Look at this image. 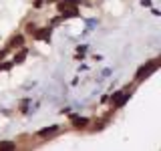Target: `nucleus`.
I'll use <instances>...</instances> for the list:
<instances>
[{
  "label": "nucleus",
  "mask_w": 161,
  "mask_h": 151,
  "mask_svg": "<svg viewBox=\"0 0 161 151\" xmlns=\"http://www.w3.org/2000/svg\"><path fill=\"white\" fill-rule=\"evenodd\" d=\"M159 64H161V60H159V59L149 60L147 64H141V67L137 69V73H135V81H137V83H141L143 79H147L151 73H155V70L159 69Z\"/></svg>",
  "instance_id": "f257e3e1"
},
{
  "label": "nucleus",
  "mask_w": 161,
  "mask_h": 151,
  "mask_svg": "<svg viewBox=\"0 0 161 151\" xmlns=\"http://www.w3.org/2000/svg\"><path fill=\"white\" fill-rule=\"evenodd\" d=\"M50 34H53V26H40L32 32V36H34V40H47L48 42Z\"/></svg>",
  "instance_id": "f03ea898"
},
{
  "label": "nucleus",
  "mask_w": 161,
  "mask_h": 151,
  "mask_svg": "<svg viewBox=\"0 0 161 151\" xmlns=\"http://www.w3.org/2000/svg\"><path fill=\"white\" fill-rule=\"evenodd\" d=\"M22 44H24V36L22 34H14L12 38L8 40V50H16V48H22Z\"/></svg>",
  "instance_id": "7ed1b4c3"
},
{
  "label": "nucleus",
  "mask_w": 161,
  "mask_h": 151,
  "mask_svg": "<svg viewBox=\"0 0 161 151\" xmlns=\"http://www.w3.org/2000/svg\"><path fill=\"white\" fill-rule=\"evenodd\" d=\"M70 121H73V127H77V129H85L91 123L89 117H79V115H70Z\"/></svg>",
  "instance_id": "20e7f679"
},
{
  "label": "nucleus",
  "mask_w": 161,
  "mask_h": 151,
  "mask_svg": "<svg viewBox=\"0 0 161 151\" xmlns=\"http://www.w3.org/2000/svg\"><path fill=\"white\" fill-rule=\"evenodd\" d=\"M57 131H58L57 125H50V127H42V129H40L36 135H38V137H42V139H50L54 133H57Z\"/></svg>",
  "instance_id": "39448f33"
},
{
  "label": "nucleus",
  "mask_w": 161,
  "mask_h": 151,
  "mask_svg": "<svg viewBox=\"0 0 161 151\" xmlns=\"http://www.w3.org/2000/svg\"><path fill=\"white\" fill-rule=\"evenodd\" d=\"M26 54H28V50H26V48H20L18 53H14V59H12V63H14V64H20V63H24Z\"/></svg>",
  "instance_id": "423d86ee"
},
{
  "label": "nucleus",
  "mask_w": 161,
  "mask_h": 151,
  "mask_svg": "<svg viewBox=\"0 0 161 151\" xmlns=\"http://www.w3.org/2000/svg\"><path fill=\"white\" fill-rule=\"evenodd\" d=\"M0 149H16L14 141H0Z\"/></svg>",
  "instance_id": "0eeeda50"
},
{
  "label": "nucleus",
  "mask_w": 161,
  "mask_h": 151,
  "mask_svg": "<svg viewBox=\"0 0 161 151\" xmlns=\"http://www.w3.org/2000/svg\"><path fill=\"white\" fill-rule=\"evenodd\" d=\"M36 28H38V26H36L34 22H28V24H26V32H28V34H32V32H34Z\"/></svg>",
  "instance_id": "6e6552de"
},
{
  "label": "nucleus",
  "mask_w": 161,
  "mask_h": 151,
  "mask_svg": "<svg viewBox=\"0 0 161 151\" xmlns=\"http://www.w3.org/2000/svg\"><path fill=\"white\" fill-rule=\"evenodd\" d=\"M42 2H44V0H34V8H40V6H42Z\"/></svg>",
  "instance_id": "1a4fd4ad"
},
{
  "label": "nucleus",
  "mask_w": 161,
  "mask_h": 151,
  "mask_svg": "<svg viewBox=\"0 0 161 151\" xmlns=\"http://www.w3.org/2000/svg\"><path fill=\"white\" fill-rule=\"evenodd\" d=\"M141 6H151V0H141Z\"/></svg>",
  "instance_id": "9d476101"
},
{
  "label": "nucleus",
  "mask_w": 161,
  "mask_h": 151,
  "mask_svg": "<svg viewBox=\"0 0 161 151\" xmlns=\"http://www.w3.org/2000/svg\"><path fill=\"white\" fill-rule=\"evenodd\" d=\"M77 50H79V53H85V50H87V44H80Z\"/></svg>",
  "instance_id": "9b49d317"
},
{
  "label": "nucleus",
  "mask_w": 161,
  "mask_h": 151,
  "mask_svg": "<svg viewBox=\"0 0 161 151\" xmlns=\"http://www.w3.org/2000/svg\"><path fill=\"white\" fill-rule=\"evenodd\" d=\"M47 2H48V4H53V2H57V0H47Z\"/></svg>",
  "instance_id": "f8f14e48"
}]
</instances>
